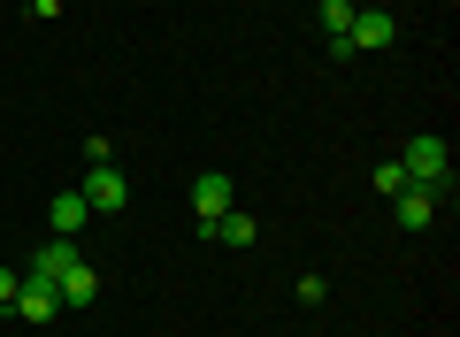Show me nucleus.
<instances>
[{
    "label": "nucleus",
    "mask_w": 460,
    "mask_h": 337,
    "mask_svg": "<svg viewBox=\"0 0 460 337\" xmlns=\"http://www.w3.org/2000/svg\"><path fill=\"white\" fill-rule=\"evenodd\" d=\"M399 223H407V230L438 223V184H407V192H399Z\"/></svg>",
    "instance_id": "nucleus-7"
},
{
    "label": "nucleus",
    "mask_w": 460,
    "mask_h": 337,
    "mask_svg": "<svg viewBox=\"0 0 460 337\" xmlns=\"http://www.w3.org/2000/svg\"><path fill=\"white\" fill-rule=\"evenodd\" d=\"M77 192H84V208H93V215H115V208H123V200H131V184L115 177V169H93V177H84Z\"/></svg>",
    "instance_id": "nucleus-3"
},
{
    "label": "nucleus",
    "mask_w": 460,
    "mask_h": 337,
    "mask_svg": "<svg viewBox=\"0 0 460 337\" xmlns=\"http://www.w3.org/2000/svg\"><path fill=\"white\" fill-rule=\"evenodd\" d=\"M84 215H93V208H84V192H54L47 223H54V238H77V230H84Z\"/></svg>",
    "instance_id": "nucleus-9"
},
{
    "label": "nucleus",
    "mask_w": 460,
    "mask_h": 337,
    "mask_svg": "<svg viewBox=\"0 0 460 337\" xmlns=\"http://www.w3.org/2000/svg\"><path fill=\"white\" fill-rule=\"evenodd\" d=\"M345 47H353V54H361V47H392V16H384V8H353Z\"/></svg>",
    "instance_id": "nucleus-6"
},
{
    "label": "nucleus",
    "mask_w": 460,
    "mask_h": 337,
    "mask_svg": "<svg viewBox=\"0 0 460 337\" xmlns=\"http://www.w3.org/2000/svg\"><path fill=\"white\" fill-rule=\"evenodd\" d=\"M399 169H407V184H438V192H453V154H445L438 130H422V138H407V154H399Z\"/></svg>",
    "instance_id": "nucleus-1"
},
{
    "label": "nucleus",
    "mask_w": 460,
    "mask_h": 337,
    "mask_svg": "<svg viewBox=\"0 0 460 337\" xmlns=\"http://www.w3.org/2000/svg\"><path fill=\"white\" fill-rule=\"evenodd\" d=\"M223 208H238V184H230L223 169H199V184H192V215H199V230H208Z\"/></svg>",
    "instance_id": "nucleus-2"
},
{
    "label": "nucleus",
    "mask_w": 460,
    "mask_h": 337,
    "mask_svg": "<svg viewBox=\"0 0 460 337\" xmlns=\"http://www.w3.org/2000/svg\"><path fill=\"white\" fill-rule=\"evenodd\" d=\"M353 31V8H345V0H323V39H345Z\"/></svg>",
    "instance_id": "nucleus-10"
},
{
    "label": "nucleus",
    "mask_w": 460,
    "mask_h": 337,
    "mask_svg": "<svg viewBox=\"0 0 460 337\" xmlns=\"http://www.w3.org/2000/svg\"><path fill=\"white\" fill-rule=\"evenodd\" d=\"M16 315L23 322H54V315H62V299H54L47 276H23V284H16Z\"/></svg>",
    "instance_id": "nucleus-5"
},
{
    "label": "nucleus",
    "mask_w": 460,
    "mask_h": 337,
    "mask_svg": "<svg viewBox=\"0 0 460 337\" xmlns=\"http://www.w3.org/2000/svg\"><path fill=\"white\" fill-rule=\"evenodd\" d=\"M16 284H23L16 269H0V306H16Z\"/></svg>",
    "instance_id": "nucleus-12"
},
{
    "label": "nucleus",
    "mask_w": 460,
    "mask_h": 337,
    "mask_svg": "<svg viewBox=\"0 0 460 337\" xmlns=\"http://www.w3.org/2000/svg\"><path fill=\"white\" fill-rule=\"evenodd\" d=\"M208 238H223V245H253V238H261V223H253L246 208H223V215L208 223Z\"/></svg>",
    "instance_id": "nucleus-8"
},
{
    "label": "nucleus",
    "mask_w": 460,
    "mask_h": 337,
    "mask_svg": "<svg viewBox=\"0 0 460 337\" xmlns=\"http://www.w3.org/2000/svg\"><path fill=\"white\" fill-rule=\"evenodd\" d=\"M376 192H384V200L407 192V169H399V161H384V169H376Z\"/></svg>",
    "instance_id": "nucleus-11"
},
{
    "label": "nucleus",
    "mask_w": 460,
    "mask_h": 337,
    "mask_svg": "<svg viewBox=\"0 0 460 337\" xmlns=\"http://www.w3.org/2000/svg\"><path fill=\"white\" fill-rule=\"evenodd\" d=\"M54 299H62V306H93V299H100V276H93V261H69V269L54 276Z\"/></svg>",
    "instance_id": "nucleus-4"
}]
</instances>
